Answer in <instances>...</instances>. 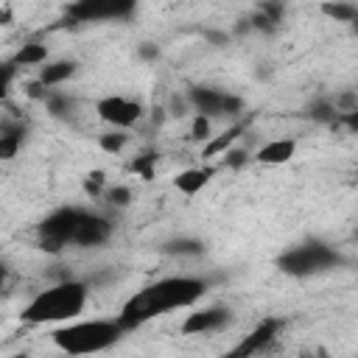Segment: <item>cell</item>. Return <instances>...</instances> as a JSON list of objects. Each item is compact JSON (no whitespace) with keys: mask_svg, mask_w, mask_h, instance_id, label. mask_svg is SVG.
<instances>
[{"mask_svg":"<svg viewBox=\"0 0 358 358\" xmlns=\"http://www.w3.org/2000/svg\"><path fill=\"white\" fill-rule=\"evenodd\" d=\"M207 291V282L199 277H165L157 280L145 288H140L134 296L126 299V305L120 308L117 324L126 330H137L145 322L168 313V310H179V308H190L196 305Z\"/></svg>","mask_w":358,"mask_h":358,"instance_id":"obj_1","label":"cell"},{"mask_svg":"<svg viewBox=\"0 0 358 358\" xmlns=\"http://www.w3.org/2000/svg\"><path fill=\"white\" fill-rule=\"evenodd\" d=\"M165 255H204V243L196 238H173L162 246Z\"/></svg>","mask_w":358,"mask_h":358,"instance_id":"obj_18","label":"cell"},{"mask_svg":"<svg viewBox=\"0 0 358 358\" xmlns=\"http://www.w3.org/2000/svg\"><path fill=\"white\" fill-rule=\"evenodd\" d=\"M134 11L131 0H81L67 8L76 22H95V20H123Z\"/></svg>","mask_w":358,"mask_h":358,"instance_id":"obj_7","label":"cell"},{"mask_svg":"<svg viewBox=\"0 0 358 358\" xmlns=\"http://www.w3.org/2000/svg\"><path fill=\"white\" fill-rule=\"evenodd\" d=\"M126 134L123 131H109V134H101V140H98V145L106 151V154H117L123 145H126Z\"/></svg>","mask_w":358,"mask_h":358,"instance_id":"obj_24","label":"cell"},{"mask_svg":"<svg viewBox=\"0 0 358 358\" xmlns=\"http://www.w3.org/2000/svg\"><path fill=\"white\" fill-rule=\"evenodd\" d=\"M294 151H296V143L294 140H271V143H266L257 154H255V159L257 162H263V165H282V162H288L291 157H294Z\"/></svg>","mask_w":358,"mask_h":358,"instance_id":"obj_14","label":"cell"},{"mask_svg":"<svg viewBox=\"0 0 358 358\" xmlns=\"http://www.w3.org/2000/svg\"><path fill=\"white\" fill-rule=\"evenodd\" d=\"M45 106H48V112H50L53 117H67V115L76 109V103H73L70 95H64V92H53V90H50V95L45 98Z\"/></svg>","mask_w":358,"mask_h":358,"instance_id":"obj_19","label":"cell"},{"mask_svg":"<svg viewBox=\"0 0 358 358\" xmlns=\"http://www.w3.org/2000/svg\"><path fill=\"white\" fill-rule=\"evenodd\" d=\"M137 56H140L143 62H157V59H159V48H157L154 42H143V45L137 48Z\"/></svg>","mask_w":358,"mask_h":358,"instance_id":"obj_30","label":"cell"},{"mask_svg":"<svg viewBox=\"0 0 358 358\" xmlns=\"http://www.w3.org/2000/svg\"><path fill=\"white\" fill-rule=\"evenodd\" d=\"M257 11H260V14H263L274 28H277V22L282 20V6H280V3H260V6H257Z\"/></svg>","mask_w":358,"mask_h":358,"instance_id":"obj_27","label":"cell"},{"mask_svg":"<svg viewBox=\"0 0 358 358\" xmlns=\"http://www.w3.org/2000/svg\"><path fill=\"white\" fill-rule=\"evenodd\" d=\"M84 190H87L90 196H98V193L103 190V173H101V171H92V173L84 179Z\"/></svg>","mask_w":358,"mask_h":358,"instance_id":"obj_29","label":"cell"},{"mask_svg":"<svg viewBox=\"0 0 358 358\" xmlns=\"http://www.w3.org/2000/svg\"><path fill=\"white\" fill-rule=\"evenodd\" d=\"M190 137H193V140H207V137H210V120L201 117V115H196L193 129H190Z\"/></svg>","mask_w":358,"mask_h":358,"instance_id":"obj_28","label":"cell"},{"mask_svg":"<svg viewBox=\"0 0 358 358\" xmlns=\"http://www.w3.org/2000/svg\"><path fill=\"white\" fill-rule=\"evenodd\" d=\"M305 115H308L310 120H316V123H327V126H336V117H338V112H336V106H333L330 98H319V101H313V103L308 106Z\"/></svg>","mask_w":358,"mask_h":358,"instance_id":"obj_17","label":"cell"},{"mask_svg":"<svg viewBox=\"0 0 358 358\" xmlns=\"http://www.w3.org/2000/svg\"><path fill=\"white\" fill-rule=\"evenodd\" d=\"M14 78H17V64L14 62H0V101L8 98Z\"/></svg>","mask_w":358,"mask_h":358,"instance_id":"obj_23","label":"cell"},{"mask_svg":"<svg viewBox=\"0 0 358 358\" xmlns=\"http://www.w3.org/2000/svg\"><path fill=\"white\" fill-rule=\"evenodd\" d=\"M17 67H34V64H45L48 62V48L45 45H39V42H28V45H22L17 53H14V59H11Z\"/></svg>","mask_w":358,"mask_h":358,"instance_id":"obj_16","label":"cell"},{"mask_svg":"<svg viewBox=\"0 0 358 358\" xmlns=\"http://www.w3.org/2000/svg\"><path fill=\"white\" fill-rule=\"evenodd\" d=\"M76 62L73 59H56V62H45V67L39 70V84L42 87H59V84H64L67 78H73L76 76Z\"/></svg>","mask_w":358,"mask_h":358,"instance_id":"obj_13","label":"cell"},{"mask_svg":"<svg viewBox=\"0 0 358 358\" xmlns=\"http://www.w3.org/2000/svg\"><path fill=\"white\" fill-rule=\"evenodd\" d=\"M87 282L81 280H62L45 291H39L22 310V319L31 324H45V322H67L76 319L84 305H87Z\"/></svg>","mask_w":358,"mask_h":358,"instance_id":"obj_2","label":"cell"},{"mask_svg":"<svg viewBox=\"0 0 358 358\" xmlns=\"http://www.w3.org/2000/svg\"><path fill=\"white\" fill-rule=\"evenodd\" d=\"M28 95H31V98H42V101H45V98L50 95V90H48V87H42L39 81H34V84H28Z\"/></svg>","mask_w":358,"mask_h":358,"instance_id":"obj_31","label":"cell"},{"mask_svg":"<svg viewBox=\"0 0 358 358\" xmlns=\"http://www.w3.org/2000/svg\"><path fill=\"white\" fill-rule=\"evenodd\" d=\"M154 162H157V154L154 151H145V154H140V157L131 159V171L140 173L143 179H151L154 176Z\"/></svg>","mask_w":358,"mask_h":358,"instance_id":"obj_22","label":"cell"},{"mask_svg":"<svg viewBox=\"0 0 358 358\" xmlns=\"http://www.w3.org/2000/svg\"><path fill=\"white\" fill-rule=\"evenodd\" d=\"M280 327H282L280 319H263L249 336H243V338H241L229 352H224L221 358H255L257 352H263V350L277 338Z\"/></svg>","mask_w":358,"mask_h":358,"instance_id":"obj_9","label":"cell"},{"mask_svg":"<svg viewBox=\"0 0 358 358\" xmlns=\"http://www.w3.org/2000/svg\"><path fill=\"white\" fill-rule=\"evenodd\" d=\"M322 11L327 17H333L336 22H352L358 17V6H352V3H327V6H322Z\"/></svg>","mask_w":358,"mask_h":358,"instance_id":"obj_21","label":"cell"},{"mask_svg":"<svg viewBox=\"0 0 358 358\" xmlns=\"http://www.w3.org/2000/svg\"><path fill=\"white\" fill-rule=\"evenodd\" d=\"M187 101L207 120H213V117H235L243 109V101L238 95L215 90V87H190Z\"/></svg>","mask_w":358,"mask_h":358,"instance_id":"obj_6","label":"cell"},{"mask_svg":"<svg viewBox=\"0 0 358 358\" xmlns=\"http://www.w3.org/2000/svg\"><path fill=\"white\" fill-rule=\"evenodd\" d=\"M6 277H8V268H6V263H0V285L6 282Z\"/></svg>","mask_w":358,"mask_h":358,"instance_id":"obj_32","label":"cell"},{"mask_svg":"<svg viewBox=\"0 0 358 358\" xmlns=\"http://www.w3.org/2000/svg\"><path fill=\"white\" fill-rule=\"evenodd\" d=\"M95 112L103 123L115 129H129L143 117V103L134 98H123V95H106L95 103Z\"/></svg>","mask_w":358,"mask_h":358,"instance_id":"obj_8","label":"cell"},{"mask_svg":"<svg viewBox=\"0 0 358 358\" xmlns=\"http://www.w3.org/2000/svg\"><path fill=\"white\" fill-rule=\"evenodd\" d=\"M241 131H243V126H232V129H227L221 137L210 140L207 148H204V157H215V154H221V151H229V145L241 137Z\"/></svg>","mask_w":358,"mask_h":358,"instance_id":"obj_20","label":"cell"},{"mask_svg":"<svg viewBox=\"0 0 358 358\" xmlns=\"http://www.w3.org/2000/svg\"><path fill=\"white\" fill-rule=\"evenodd\" d=\"M81 213H84V210H78V207H59V210H53L50 215H45V218L39 221V227H36L39 246H42L45 252H62L64 246H70Z\"/></svg>","mask_w":358,"mask_h":358,"instance_id":"obj_5","label":"cell"},{"mask_svg":"<svg viewBox=\"0 0 358 358\" xmlns=\"http://www.w3.org/2000/svg\"><path fill=\"white\" fill-rule=\"evenodd\" d=\"M28 126L22 120H6L0 123V159H14L20 145L25 143Z\"/></svg>","mask_w":358,"mask_h":358,"instance_id":"obj_12","label":"cell"},{"mask_svg":"<svg viewBox=\"0 0 358 358\" xmlns=\"http://www.w3.org/2000/svg\"><path fill=\"white\" fill-rule=\"evenodd\" d=\"M106 201L115 204V207H126V204L131 201V190H129L126 185H112V187L106 190Z\"/></svg>","mask_w":358,"mask_h":358,"instance_id":"obj_25","label":"cell"},{"mask_svg":"<svg viewBox=\"0 0 358 358\" xmlns=\"http://www.w3.org/2000/svg\"><path fill=\"white\" fill-rule=\"evenodd\" d=\"M109 235H112V221L106 215H101V213L84 210L81 218H78L73 243L76 246H101V243L109 241Z\"/></svg>","mask_w":358,"mask_h":358,"instance_id":"obj_11","label":"cell"},{"mask_svg":"<svg viewBox=\"0 0 358 358\" xmlns=\"http://www.w3.org/2000/svg\"><path fill=\"white\" fill-rule=\"evenodd\" d=\"M213 173H215V168H187V171L176 173L173 185H176V190H182L185 196H193V193H199V190L213 179Z\"/></svg>","mask_w":358,"mask_h":358,"instance_id":"obj_15","label":"cell"},{"mask_svg":"<svg viewBox=\"0 0 358 358\" xmlns=\"http://www.w3.org/2000/svg\"><path fill=\"white\" fill-rule=\"evenodd\" d=\"M120 336H123V327L117 324V319H90V322L59 327L53 333V344L64 355H92L117 344Z\"/></svg>","mask_w":358,"mask_h":358,"instance_id":"obj_3","label":"cell"},{"mask_svg":"<svg viewBox=\"0 0 358 358\" xmlns=\"http://www.w3.org/2000/svg\"><path fill=\"white\" fill-rule=\"evenodd\" d=\"M246 159H249V154H246L243 148H229V151H224V165H227V168H232V171L243 168V165H246Z\"/></svg>","mask_w":358,"mask_h":358,"instance_id":"obj_26","label":"cell"},{"mask_svg":"<svg viewBox=\"0 0 358 358\" xmlns=\"http://www.w3.org/2000/svg\"><path fill=\"white\" fill-rule=\"evenodd\" d=\"M338 266H344V255L327 246L324 241H305V243L288 246L277 257V268L291 277H310V274H322Z\"/></svg>","mask_w":358,"mask_h":358,"instance_id":"obj_4","label":"cell"},{"mask_svg":"<svg viewBox=\"0 0 358 358\" xmlns=\"http://www.w3.org/2000/svg\"><path fill=\"white\" fill-rule=\"evenodd\" d=\"M229 322H232V310L224 308V305H213V308L193 310L182 322V333L185 336H204V333H215V330L227 327Z\"/></svg>","mask_w":358,"mask_h":358,"instance_id":"obj_10","label":"cell"},{"mask_svg":"<svg viewBox=\"0 0 358 358\" xmlns=\"http://www.w3.org/2000/svg\"><path fill=\"white\" fill-rule=\"evenodd\" d=\"M8 358H28L25 352H14V355H8Z\"/></svg>","mask_w":358,"mask_h":358,"instance_id":"obj_33","label":"cell"}]
</instances>
